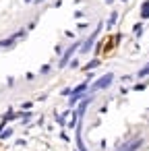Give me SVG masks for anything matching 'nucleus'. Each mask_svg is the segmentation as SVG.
<instances>
[{"label": "nucleus", "instance_id": "9b49d317", "mask_svg": "<svg viewBox=\"0 0 149 151\" xmlns=\"http://www.w3.org/2000/svg\"><path fill=\"white\" fill-rule=\"evenodd\" d=\"M4 124H6V120H4V122H0V131H2V128H4Z\"/></svg>", "mask_w": 149, "mask_h": 151}, {"label": "nucleus", "instance_id": "1a4fd4ad", "mask_svg": "<svg viewBox=\"0 0 149 151\" xmlns=\"http://www.w3.org/2000/svg\"><path fill=\"white\" fill-rule=\"evenodd\" d=\"M11 135H13V131H11V128H8V131H4L2 135H0V139H8Z\"/></svg>", "mask_w": 149, "mask_h": 151}, {"label": "nucleus", "instance_id": "39448f33", "mask_svg": "<svg viewBox=\"0 0 149 151\" xmlns=\"http://www.w3.org/2000/svg\"><path fill=\"white\" fill-rule=\"evenodd\" d=\"M97 66H99V60H91L83 66V71H91V69H97Z\"/></svg>", "mask_w": 149, "mask_h": 151}, {"label": "nucleus", "instance_id": "f03ea898", "mask_svg": "<svg viewBox=\"0 0 149 151\" xmlns=\"http://www.w3.org/2000/svg\"><path fill=\"white\" fill-rule=\"evenodd\" d=\"M99 29H102V25H97V27H95V31H93V33L89 35V39H87L85 44L81 46V54H87V52L91 50V46L95 44V39H97V35H99Z\"/></svg>", "mask_w": 149, "mask_h": 151}, {"label": "nucleus", "instance_id": "9d476101", "mask_svg": "<svg viewBox=\"0 0 149 151\" xmlns=\"http://www.w3.org/2000/svg\"><path fill=\"white\" fill-rule=\"evenodd\" d=\"M46 73H50V66L46 64V66H41V75H46Z\"/></svg>", "mask_w": 149, "mask_h": 151}, {"label": "nucleus", "instance_id": "423d86ee", "mask_svg": "<svg viewBox=\"0 0 149 151\" xmlns=\"http://www.w3.org/2000/svg\"><path fill=\"white\" fill-rule=\"evenodd\" d=\"M141 15H143V19H149V2H145V4H143Z\"/></svg>", "mask_w": 149, "mask_h": 151}, {"label": "nucleus", "instance_id": "7ed1b4c3", "mask_svg": "<svg viewBox=\"0 0 149 151\" xmlns=\"http://www.w3.org/2000/svg\"><path fill=\"white\" fill-rule=\"evenodd\" d=\"M77 48H79V44H72V46H70V48L64 52V56L60 58V64H58L60 69H62V66H66V64L70 62V58H72V54H74V50H77Z\"/></svg>", "mask_w": 149, "mask_h": 151}, {"label": "nucleus", "instance_id": "6e6552de", "mask_svg": "<svg viewBox=\"0 0 149 151\" xmlns=\"http://www.w3.org/2000/svg\"><path fill=\"white\" fill-rule=\"evenodd\" d=\"M137 75H139V77H147V75H149V64H147V66H143Z\"/></svg>", "mask_w": 149, "mask_h": 151}, {"label": "nucleus", "instance_id": "f8f14e48", "mask_svg": "<svg viewBox=\"0 0 149 151\" xmlns=\"http://www.w3.org/2000/svg\"><path fill=\"white\" fill-rule=\"evenodd\" d=\"M106 2H108V4H112V0H106Z\"/></svg>", "mask_w": 149, "mask_h": 151}, {"label": "nucleus", "instance_id": "f257e3e1", "mask_svg": "<svg viewBox=\"0 0 149 151\" xmlns=\"http://www.w3.org/2000/svg\"><path fill=\"white\" fill-rule=\"evenodd\" d=\"M114 81V75L112 73H108V75H104V77H99L93 85H91V91H99V89H106L108 85Z\"/></svg>", "mask_w": 149, "mask_h": 151}, {"label": "nucleus", "instance_id": "20e7f679", "mask_svg": "<svg viewBox=\"0 0 149 151\" xmlns=\"http://www.w3.org/2000/svg\"><path fill=\"white\" fill-rule=\"evenodd\" d=\"M141 145H143V139H135V141H131V143H124L118 151H137Z\"/></svg>", "mask_w": 149, "mask_h": 151}, {"label": "nucleus", "instance_id": "0eeeda50", "mask_svg": "<svg viewBox=\"0 0 149 151\" xmlns=\"http://www.w3.org/2000/svg\"><path fill=\"white\" fill-rule=\"evenodd\" d=\"M116 19H118V15H116V13H112V15H110V19H108V27H112V25L116 23Z\"/></svg>", "mask_w": 149, "mask_h": 151}]
</instances>
